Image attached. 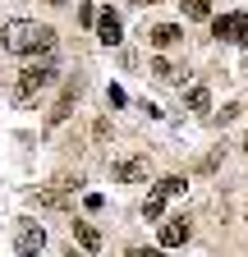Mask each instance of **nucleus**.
Listing matches in <instances>:
<instances>
[{
  "mask_svg": "<svg viewBox=\"0 0 248 257\" xmlns=\"http://www.w3.org/2000/svg\"><path fill=\"white\" fill-rule=\"evenodd\" d=\"M0 46L14 51V55H37V51L55 46V32L46 23H33V19H14V23L0 28Z\"/></svg>",
  "mask_w": 248,
  "mask_h": 257,
  "instance_id": "f257e3e1",
  "label": "nucleus"
},
{
  "mask_svg": "<svg viewBox=\"0 0 248 257\" xmlns=\"http://www.w3.org/2000/svg\"><path fill=\"white\" fill-rule=\"evenodd\" d=\"M179 193H184V179H179V175H166L157 188L147 193V202H143V216H147V220H161L166 202H170V198H179Z\"/></svg>",
  "mask_w": 248,
  "mask_h": 257,
  "instance_id": "f03ea898",
  "label": "nucleus"
},
{
  "mask_svg": "<svg viewBox=\"0 0 248 257\" xmlns=\"http://www.w3.org/2000/svg\"><path fill=\"white\" fill-rule=\"evenodd\" d=\"M51 83H55V69H51V64H33V69H23V74H19L14 96H19V101H33V96H37L42 87H51Z\"/></svg>",
  "mask_w": 248,
  "mask_h": 257,
  "instance_id": "7ed1b4c3",
  "label": "nucleus"
},
{
  "mask_svg": "<svg viewBox=\"0 0 248 257\" xmlns=\"http://www.w3.org/2000/svg\"><path fill=\"white\" fill-rule=\"evenodd\" d=\"M14 248H19V257H37V252L46 248V234H42V225H37V220H19Z\"/></svg>",
  "mask_w": 248,
  "mask_h": 257,
  "instance_id": "20e7f679",
  "label": "nucleus"
},
{
  "mask_svg": "<svg viewBox=\"0 0 248 257\" xmlns=\"http://www.w3.org/2000/svg\"><path fill=\"white\" fill-rule=\"evenodd\" d=\"M110 179L115 184H138V179H147V156H119L115 166H110Z\"/></svg>",
  "mask_w": 248,
  "mask_h": 257,
  "instance_id": "39448f33",
  "label": "nucleus"
},
{
  "mask_svg": "<svg viewBox=\"0 0 248 257\" xmlns=\"http://www.w3.org/2000/svg\"><path fill=\"white\" fill-rule=\"evenodd\" d=\"M97 37H101L106 46H119L124 28H119V14H115V10H101V14H97Z\"/></svg>",
  "mask_w": 248,
  "mask_h": 257,
  "instance_id": "423d86ee",
  "label": "nucleus"
},
{
  "mask_svg": "<svg viewBox=\"0 0 248 257\" xmlns=\"http://www.w3.org/2000/svg\"><path fill=\"white\" fill-rule=\"evenodd\" d=\"M189 239V220H166L161 225V248H179Z\"/></svg>",
  "mask_w": 248,
  "mask_h": 257,
  "instance_id": "0eeeda50",
  "label": "nucleus"
},
{
  "mask_svg": "<svg viewBox=\"0 0 248 257\" xmlns=\"http://www.w3.org/2000/svg\"><path fill=\"white\" fill-rule=\"evenodd\" d=\"M184 37V32L175 28V23H161V28H152V46H157V51H166V46H175Z\"/></svg>",
  "mask_w": 248,
  "mask_h": 257,
  "instance_id": "6e6552de",
  "label": "nucleus"
},
{
  "mask_svg": "<svg viewBox=\"0 0 248 257\" xmlns=\"http://www.w3.org/2000/svg\"><path fill=\"white\" fill-rule=\"evenodd\" d=\"M74 96H78V83H74V87H65V96H60V106L51 110V124H65V119H69V110H74Z\"/></svg>",
  "mask_w": 248,
  "mask_h": 257,
  "instance_id": "1a4fd4ad",
  "label": "nucleus"
},
{
  "mask_svg": "<svg viewBox=\"0 0 248 257\" xmlns=\"http://www.w3.org/2000/svg\"><path fill=\"white\" fill-rule=\"evenodd\" d=\"M74 234H78V243H83L87 252H97V248H101V234H97V230H92V225H87V220H74Z\"/></svg>",
  "mask_w": 248,
  "mask_h": 257,
  "instance_id": "9d476101",
  "label": "nucleus"
},
{
  "mask_svg": "<svg viewBox=\"0 0 248 257\" xmlns=\"http://www.w3.org/2000/svg\"><path fill=\"white\" fill-rule=\"evenodd\" d=\"M211 37H225V42H234V14L211 19Z\"/></svg>",
  "mask_w": 248,
  "mask_h": 257,
  "instance_id": "9b49d317",
  "label": "nucleus"
},
{
  "mask_svg": "<svg viewBox=\"0 0 248 257\" xmlns=\"http://www.w3.org/2000/svg\"><path fill=\"white\" fill-rule=\"evenodd\" d=\"M189 110H198V115H207V110H211L207 87H189Z\"/></svg>",
  "mask_w": 248,
  "mask_h": 257,
  "instance_id": "f8f14e48",
  "label": "nucleus"
},
{
  "mask_svg": "<svg viewBox=\"0 0 248 257\" xmlns=\"http://www.w3.org/2000/svg\"><path fill=\"white\" fill-rule=\"evenodd\" d=\"M65 188H69V184H65ZM65 188H42L37 202H42V207H60V202H65Z\"/></svg>",
  "mask_w": 248,
  "mask_h": 257,
  "instance_id": "ddd939ff",
  "label": "nucleus"
},
{
  "mask_svg": "<svg viewBox=\"0 0 248 257\" xmlns=\"http://www.w3.org/2000/svg\"><path fill=\"white\" fill-rule=\"evenodd\" d=\"M152 74H157L161 83H175V74H179V69H175L170 60H152Z\"/></svg>",
  "mask_w": 248,
  "mask_h": 257,
  "instance_id": "4468645a",
  "label": "nucleus"
},
{
  "mask_svg": "<svg viewBox=\"0 0 248 257\" xmlns=\"http://www.w3.org/2000/svg\"><path fill=\"white\" fill-rule=\"evenodd\" d=\"M184 14L189 19H211V5L207 0H184Z\"/></svg>",
  "mask_w": 248,
  "mask_h": 257,
  "instance_id": "2eb2a0df",
  "label": "nucleus"
},
{
  "mask_svg": "<svg viewBox=\"0 0 248 257\" xmlns=\"http://www.w3.org/2000/svg\"><path fill=\"white\" fill-rule=\"evenodd\" d=\"M234 42H248V14H234Z\"/></svg>",
  "mask_w": 248,
  "mask_h": 257,
  "instance_id": "dca6fc26",
  "label": "nucleus"
},
{
  "mask_svg": "<svg viewBox=\"0 0 248 257\" xmlns=\"http://www.w3.org/2000/svg\"><path fill=\"white\" fill-rule=\"evenodd\" d=\"M129 257H161V252H157V248H134Z\"/></svg>",
  "mask_w": 248,
  "mask_h": 257,
  "instance_id": "f3484780",
  "label": "nucleus"
},
{
  "mask_svg": "<svg viewBox=\"0 0 248 257\" xmlns=\"http://www.w3.org/2000/svg\"><path fill=\"white\" fill-rule=\"evenodd\" d=\"M65 257H78V252H74V248H69V252H65Z\"/></svg>",
  "mask_w": 248,
  "mask_h": 257,
  "instance_id": "a211bd4d",
  "label": "nucleus"
},
{
  "mask_svg": "<svg viewBox=\"0 0 248 257\" xmlns=\"http://www.w3.org/2000/svg\"><path fill=\"white\" fill-rule=\"evenodd\" d=\"M55 5H65V0H55Z\"/></svg>",
  "mask_w": 248,
  "mask_h": 257,
  "instance_id": "6ab92c4d",
  "label": "nucleus"
}]
</instances>
